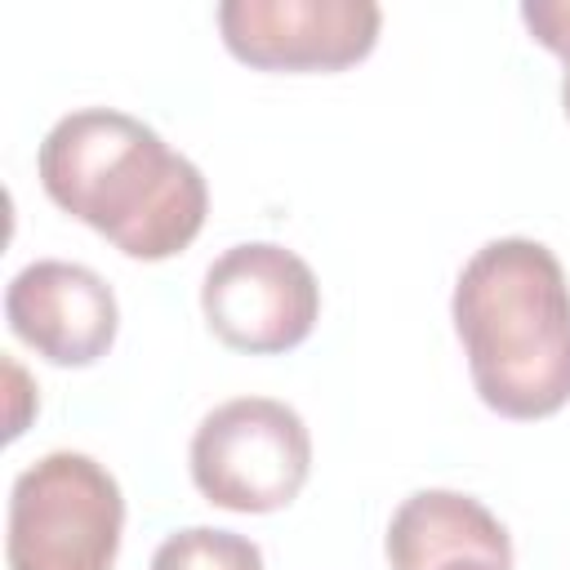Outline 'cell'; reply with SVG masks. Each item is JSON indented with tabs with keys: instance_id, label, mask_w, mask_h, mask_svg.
<instances>
[{
	"instance_id": "obj_1",
	"label": "cell",
	"mask_w": 570,
	"mask_h": 570,
	"mask_svg": "<svg viewBox=\"0 0 570 570\" xmlns=\"http://www.w3.org/2000/svg\"><path fill=\"white\" fill-rule=\"evenodd\" d=\"M36 174L62 214L142 263L183 254L205 227V174L151 125L116 107H80L53 120Z\"/></svg>"
},
{
	"instance_id": "obj_5",
	"label": "cell",
	"mask_w": 570,
	"mask_h": 570,
	"mask_svg": "<svg viewBox=\"0 0 570 570\" xmlns=\"http://www.w3.org/2000/svg\"><path fill=\"white\" fill-rule=\"evenodd\" d=\"M200 312L223 347L276 356L294 352L316 330L321 285L294 249L276 240H245L205 267Z\"/></svg>"
},
{
	"instance_id": "obj_8",
	"label": "cell",
	"mask_w": 570,
	"mask_h": 570,
	"mask_svg": "<svg viewBox=\"0 0 570 570\" xmlns=\"http://www.w3.org/2000/svg\"><path fill=\"white\" fill-rule=\"evenodd\" d=\"M383 552L392 570H432L459 552H490L512 561V539L481 499L459 490H414L392 512Z\"/></svg>"
},
{
	"instance_id": "obj_11",
	"label": "cell",
	"mask_w": 570,
	"mask_h": 570,
	"mask_svg": "<svg viewBox=\"0 0 570 570\" xmlns=\"http://www.w3.org/2000/svg\"><path fill=\"white\" fill-rule=\"evenodd\" d=\"M432 570H512V561H503V557H490V552H459V557H445V561H436Z\"/></svg>"
},
{
	"instance_id": "obj_2",
	"label": "cell",
	"mask_w": 570,
	"mask_h": 570,
	"mask_svg": "<svg viewBox=\"0 0 570 570\" xmlns=\"http://www.w3.org/2000/svg\"><path fill=\"white\" fill-rule=\"evenodd\" d=\"M450 321L494 414L534 423L570 401V281L543 240H485L454 281Z\"/></svg>"
},
{
	"instance_id": "obj_10",
	"label": "cell",
	"mask_w": 570,
	"mask_h": 570,
	"mask_svg": "<svg viewBox=\"0 0 570 570\" xmlns=\"http://www.w3.org/2000/svg\"><path fill=\"white\" fill-rule=\"evenodd\" d=\"M521 22L548 53H557L570 67V0H525Z\"/></svg>"
},
{
	"instance_id": "obj_4",
	"label": "cell",
	"mask_w": 570,
	"mask_h": 570,
	"mask_svg": "<svg viewBox=\"0 0 570 570\" xmlns=\"http://www.w3.org/2000/svg\"><path fill=\"white\" fill-rule=\"evenodd\" d=\"M191 481L227 512H276L298 499L312 472V436L294 405L276 396H232L191 432Z\"/></svg>"
},
{
	"instance_id": "obj_3",
	"label": "cell",
	"mask_w": 570,
	"mask_h": 570,
	"mask_svg": "<svg viewBox=\"0 0 570 570\" xmlns=\"http://www.w3.org/2000/svg\"><path fill=\"white\" fill-rule=\"evenodd\" d=\"M120 530L116 476L80 450H49L13 476L4 561L9 570H111Z\"/></svg>"
},
{
	"instance_id": "obj_6",
	"label": "cell",
	"mask_w": 570,
	"mask_h": 570,
	"mask_svg": "<svg viewBox=\"0 0 570 570\" xmlns=\"http://www.w3.org/2000/svg\"><path fill=\"white\" fill-rule=\"evenodd\" d=\"M374 0H223L218 31L236 62L258 71H343L379 45Z\"/></svg>"
},
{
	"instance_id": "obj_9",
	"label": "cell",
	"mask_w": 570,
	"mask_h": 570,
	"mask_svg": "<svg viewBox=\"0 0 570 570\" xmlns=\"http://www.w3.org/2000/svg\"><path fill=\"white\" fill-rule=\"evenodd\" d=\"M151 570H263V548L236 530L187 525L160 539Z\"/></svg>"
},
{
	"instance_id": "obj_12",
	"label": "cell",
	"mask_w": 570,
	"mask_h": 570,
	"mask_svg": "<svg viewBox=\"0 0 570 570\" xmlns=\"http://www.w3.org/2000/svg\"><path fill=\"white\" fill-rule=\"evenodd\" d=\"M561 107H566V116H570V67H566V76H561Z\"/></svg>"
},
{
	"instance_id": "obj_7",
	"label": "cell",
	"mask_w": 570,
	"mask_h": 570,
	"mask_svg": "<svg viewBox=\"0 0 570 570\" xmlns=\"http://www.w3.org/2000/svg\"><path fill=\"white\" fill-rule=\"evenodd\" d=\"M4 321L49 365L85 370L111 352L120 330V303L94 267L67 258H36L9 281Z\"/></svg>"
}]
</instances>
